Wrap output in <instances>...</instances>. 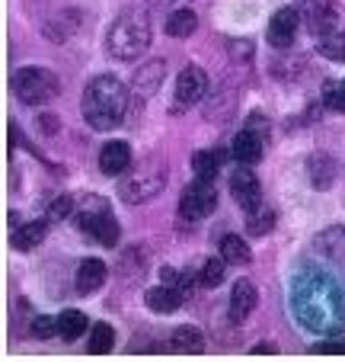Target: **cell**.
<instances>
[{"instance_id":"cell-1","label":"cell","mask_w":345,"mask_h":362,"mask_svg":"<svg viewBox=\"0 0 345 362\" xmlns=\"http://www.w3.org/2000/svg\"><path fill=\"white\" fill-rule=\"evenodd\" d=\"M131 90L125 87L119 77L112 74H99L87 83L83 90V119H87L90 129L96 132H109L115 125H122V119L128 116V106H131Z\"/></svg>"},{"instance_id":"cell-2","label":"cell","mask_w":345,"mask_h":362,"mask_svg":"<svg viewBox=\"0 0 345 362\" xmlns=\"http://www.w3.org/2000/svg\"><path fill=\"white\" fill-rule=\"evenodd\" d=\"M150 45V20L144 10H125L106 33V52L119 62H135Z\"/></svg>"},{"instance_id":"cell-3","label":"cell","mask_w":345,"mask_h":362,"mask_svg":"<svg viewBox=\"0 0 345 362\" xmlns=\"http://www.w3.org/2000/svg\"><path fill=\"white\" fill-rule=\"evenodd\" d=\"M13 96L26 106H45L61 93V81L52 68H20L13 74Z\"/></svg>"},{"instance_id":"cell-4","label":"cell","mask_w":345,"mask_h":362,"mask_svg":"<svg viewBox=\"0 0 345 362\" xmlns=\"http://www.w3.org/2000/svg\"><path fill=\"white\" fill-rule=\"evenodd\" d=\"M163 186H167V167L160 160H144L141 167L131 170V177H125L119 183V196L128 205H141L160 196Z\"/></svg>"},{"instance_id":"cell-5","label":"cell","mask_w":345,"mask_h":362,"mask_svg":"<svg viewBox=\"0 0 345 362\" xmlns=\"http://www.w3.org/2000/svg\"><path fill=\"white\" fill-rule=\"evenodd\" d=\"M217 209V189L211 180H195L179 196V215L186 221H202Z\"/></svg>"},{"instance_id":"cell-6","label":"cell","mask_w":345,"mask_h":362,"mask_svg":"<svg viewBox=\"0 0 345 362\" xmlns=\"http://www.w3.org/2000/svg\"><path fill=\"white\" fill-rule=\"evenodd\" d=\"M205 93H208V74H205L198 64H189V68H183L176 77V90H173V106H169V110L186 112L189 106L202 103Z\"/></svg>"},{"instance_id":"cell-7","label":"cell","mask_w":345,"mask_h":362,"mask_svg":"<svg viewBox=\"0 0 345 362\" xmlns=\"http://www.w3.org/2000/svg\"><path fill=\"white\" fill-rule=\"evenodd\" d=\"M230 196H234V202H237L240 209H246V212H256L259 205H262V186H259V177L246 164L237 167L234 177H230Z\"/></svg>"},{"instance_id":"cell-8","label":"cell","mask_w":345,"mask_h":362,"mask_svg":"<svg viewBox=\"0 0 345 362\" xmlns=\"http://www.w3.org/2000/svg\"><path fill=\"white\" fill-rule=\"evenodd\" d=\"M301 20L307 23V29H310L313 35L336 33V23H339L336 0H304V7H301Z\"/></svg>"},{"instance_id":"cell-9","label":"cell","mask_w":345,"mask_h":362,"mask_svg":"<svg viewBox=\"0 0 345 362\" xmlns=\"http://www.w3.org/2000/svg\"><path fill=\"white\" fill-rule=\"evenodd\" d=\"M298 23H301V13L291 7H282L275 16L269 20V29H265V35H269V45L272 48H291L294 35H298Z\"/></svg>"},{"instance_id":"cell-10","label":"cell","mask_w":345,"mask_h":362,"mask_svg":"<svg viewBox=\"0 0 345 362\" xmlns=\"http://www.w3.org/2000/svg\"><path fill=\"white\" fill-rule=\"evenodd\" d=\"M77 225H80L83 234H90V238L99 240L102 247H115V244H119V221H115L106 209H96L93 215H80V218H77Z\"/></svg>"},{"instance_id":"cell-11","label":"cell","mask_w":345,"mask_h":362,"mask_svg":"<svg viewBox=\"0 0 345 362\" xmlns=\"http://www.w3.org/2000/svg\"><path fill=\"white\" fill-rule=\"evenodd\" d=\"M163 74H167V62H160V58L144 62L141 68H138L135 81H131V93H135V100H147V96H154L163 83Z\"/></svg>"},{"instance_id":"cell-12","label":"cell","mask_w":345,"mask_h":362,"mask_svg":"<svg viewBox=\"0 0 345 362\" xmlns=\"http://www.w3.org/2000/svg\"><path fill=\"white\" fill-rule=\"evenodd\" d=\"M99 170L106 177H122L131 170V148L128 141H109L99 151Z\"/></svg>"},{"instance_id":"cell-13","label":"cell","mask_w":345,"mask_h":362,"mask_svg":"<svg viewBox=\"0 0 345 362\" xmlns=\"http://www.w3.org/2000/svg\"><path fill=\"white\" fill-rule=\"evenodd\" d=\"M259 295H256V286L250 279H237L234 288H230V321H246L253 315V308H256Z\"/></svg>"},{"instance_id":"cell-14","label":"cell","mask_w":345,"mask_h":362,"mask_svg":"<svg viewBox=\"0 0 345 362\" xmlns=\"http://www.w3.org/2000/svg\"><path fill=\"white\" fill-rule=\"evenodd\" d=\"M262 135H259L256 129H243L237 138H234V158L240 160V164H246V167H253V164H259L262 160Z\"/></svg>"},{"instance_id":"cell-15","label":"cell","mask_w":345,"mask_h":362,"mask_svg":"<svg viewBox=\"0 0 345 362\" xmlns=\"http://www.w3.org/2000/svg\"><path fill=\"white\" fill-rule=\"evenodd\" d=\"M109 279V269L102 260H96V257H90V260H83L80 267H77V292L80 295H93L96 288H102Z\"/></svg>"},{"instance_id":"cell-16","label":"cell","mask_w":345,"mask_h":362,"mask_svg":"<svg viewBox=\"0 0 345 362\" xmlns=\"http://www.w3.org/2000/svg\"><path fill=\"white\" fill-rule=\"evenodd\" d=\"M336 160L326 154V151H317L310 160H307V177H310V183L317 186V189H329L332 183H336Z\"/></svg>"},{"instance_id":"cell-17","label":"cell","mask_w":345,"mask_h":362,"mask_svg":"<svg viewBox=\"0 0 345 362\" xmlns=\"http://www.w3.org/2000/svg\"><path fill=\"white\" fill-rule=\"evenodd\" d=\"M144 301H147V308L154 311V315H173V311L183 305V292L163 282V286L150 288V292L144 295Z\"/></svg>"},{"instance_id":"cell-18","label":"cell","mask_w":345,"mask_h":362,"mask_svg":"<svg viewBox=\"0 0 345 362\" xmlns=\"http://www.w3.org/2000/svg\"><path fill=\"white\" fill-rule=\"evenodd\" d=\"M221 167H224V151L205 148V151H195V154H192V170H195L198 180H211V183H214Z\"/></svg>"},{"instance_id":"cell-19","label":"cell","mask_w":345,"mask_h":362,"mask_svg":"<svg viewBox=\"0 0 345 362\" xmlns=\"http://www.w3.org/2000/svg\"><path fill=\"white\" fill-rule=\"evenodd\" d=\"M169 346L183 356H198L205 349V337L198 327H176L173 337H169Z\"/></svg>"},{"instance_id":"cell-20","label":"cell","mask_w":345,"mask_h":362,"mask_svg":"<svg viewBox=\"0 0 345 362\" xmlns=\"http://www.w3.org/2000/svg\"><path fill=\"white\" fill-rule=\"evenodd\" d=\"M42 238H45V221H26V225L13 228L10 244H13L16 250H32V247L42 244Z\"/></svg>"},{"instance_id":"cell-21","label":"cell","mask_w":345,"mask_h":362,"mask_svg":"<svg viewBox=\"0 0 345 362\" xmlns=\"http://www.w3.org/2000/svg\"><path fill=\"white\" fill-rule=\"evenodd\" d=\"M221 257L227 263H234V267H246V263L253 260L250 247H246V240H240V234H227V238L221 240Z\"/></svg>"},{"instance_id":"cell-22","label":"cell","mask_w":345,"mask_h":362,"mask_svg":"<svg viewBox=\"0 0 345 362\" xmlns=\"http://www.w3.org/2000/svg\"><path fill=\"white\" fill-rule=\"evenodd\" d=\"M195 26H198V16L192 13L189 7L176 10V13H169V20H167V35H173V39H189V35L195 33Z\"/></svg>"},{"instance_id":"cell-23","label":"cell","mask_w":345,"mask_h":362,"mask_svg":"<svg viewBox=\"0 0 345 362\" xmlns=\"http://www.w3.org/2000/svg\"><path fill=\"white\" fill-rule=\"evenodd\" d=\"M83 330H87V315H80L74 308L61 311V317H58V334H61V340H80Z\"/></svg>"},{"instance_id":"cell-24","label":"cell","mask_w":345,"mask_h":362,"mask_svg":"<svg viewBox=\"0 0 345 362\" xmlns=\"http://www.w3.org/2000/svg\"><path fill=\"white\" fill-rule=\"evenodd\" d=\"M317 247L326 253V257H345V228H326L317 238Z\"/></svg>"},{"instance_id":"cell-25","label":"cell","mask_w":345,"mask_h":362,"mask_svg":"<svg viewBox=\"0 0 345 362\" xmlns=\"http://www.w3.org/2000/svg\"><path fill=\"white\" fill-rule=\"evenodd\" d=\"M224 269H227V260H224V257H211V260H205V267L198 269V282H202L205 288H217L224 282Z\"/></svg>"},{"instance_id":"cell-26","label":"cell","mask_w":345,"mask_h":362,"mask_svg":"<svg viewBox=\"0 0 345 362\" xmlns=\"http://www.w3.org/2000/svg\"><path fill=\"white\" fill-rule=\"evenodd\" d=\"M112 343H115V330L109 327V324H96V327L90 330L87 349L93 356H102V353H109V349H112Z\"/></svg>"},{"instance_id":"cell-27","label":"cell","mask_w":345,"mask_h":362,"mask_svg":"<svg viewBox=\"0 0 345 362\" xmlns=\"http://www.w3.org/2000/svg\"><path fill=\"white\" fill-rule=\"evenodd\" d=\"M272 228H275V212L265 209V205H259L256 212H250V218H246V231H250L253 238H262V234H269Z\"/></svg>"},{"instance_id":"cell-28","label":"cell","mask_w":345,"mask_h":362,"mask_svg":"<svg viewBox=\"0 0 345 362\" xmlns=\"http://www.w3.org/2000/svg\"><path fill=\"white\" fill-rule=\"evenodd\" d=\"M323 58L329 62H345V33H329V35H320V48H317Z\"/></svg>"},{"instance_id":"cell-29","label":"cell","mask_w":345,"mask_h":362,"mask_svg":"<svg viewBox=\"0 0 345 362\" xmlns=\"http://www.w3.org/2000/svg\"><path fill=\"white\" fill-rule=\"evenodd\" d=\"M323 103L329 106V110L345 112V83H326V90H323Z\"/></svg>"},{"instance_id":"cell-30","label":"cell","mask_w":345,"mask_h":362,"mask_svg":"<svg viewBox=\"0 0 345 362\" xmlns=\"http://www.w3.org/2000/svg\"><path fill=\"white\" fill-rule=\"evenodd\" d=\"M29 334L39 337V340L54 337V334H58V317H35V321L29 324Z\"/></svg>"},{"instance_id":"cell-31","label":"cell","mask_w":345,"mask_h":362,"mask_svg":"<svg viewBox=\"0 0 345 362\" xmlns=\"http://www.w3.org/2000/svg\"><path fill=\"white\" fill-rule=\"evenodd\" d=\"M192 279H195L192 273H176V269H163V282H167V286H173V288H179L183 295L192 288Z\"/></svg>"},{"instance_id":"cell-32","label":"cell","mask_w":345,"mask_h":362,"mask_svg":"<svg viewBox=\"0 0 345 362\" xmlns=\"http://www.w3.org/2000/svg\"><path fill=\"white\" fill-rule=\"evenodd\" d=\"M74 212V199L71 196H58L52 199V209H48V218L58 221V218H68V215Z\"/></svg>"},{"instance_id":"cell-33","label":"cell","mask_w":345,"mask_h":362,"mask_svg":"<svg viewBox=\"0 0 345 362\" xmlns=\"http://www.w3.org/2000/svg\"><path fill=\"white\" fill-rule=\"evenodd\" d=\"M230 58H234V62H240V58H243V62H250L253 58V42L250 39H234L230 42Z\"/></svg>"},{"instance_id":"cell-34","label":"cell","mask_w":345,"mask_h":362,"mask_svg":"<svg viewBox=\"0 0 345 362\" xmlns=\"http://www.w3.org/2000/svg\"><path fill=\"white\" fill-rule=\"evenodd\" d=\"M313 353H320V356H345V340L320 343V346H313Z\"/></svg>"},{"instance_id":"cell-35","label":"cell","mask_w":345,"mask_h":362,"mask_svg":"<svg viewBox=\"0 0 345 362\" xmlns=\"http://www.w3.org/2000/svg\"><path fill=\"white\" fill-rule=\"evenodd\" d=\"M39 125H42V132H45V135H54V132H58V119H54V116H42Z\"/></svg>"},{"instance_id":"cell-36","label":"cell","mask_w":345,"mask_h":362,"mask_svg":"<svg viewBox=\"0 0 345 362\" xmlns=\"http://www.w3.org/2000/svg\"><path fill=\"white\" fill-rule=\"evenodd\" d=\"M275 353V346L272 343H262V346H253V356H272Z\"/></svg>"},{"instance_id":"cell-37","label":"cell","mask_w":345,"mask_h":362,"mask_svg":"<svg viewBox=\"0 0 345 362\" xmlns=\"http://www.w3.org/2000/svg\"><path fill=\"white\" fill-rule=\"evenodd\" d=\"M157 4H169V0H157Z\"/></svg>"}]
</instances>
